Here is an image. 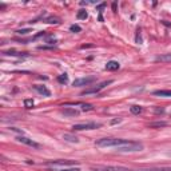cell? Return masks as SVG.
I'll return each mask as SVG.
<instances>
[{
    "label": "cell",
    "mask_w": 171,
    "mask_h": 171,
    "mask_svg": "<svg viewBox=\"0 0 171 171\" xmlns=\"http://www.w3.org/2000/svg\"><path fill=\"white\" fill-rule=\"evenodd\" d=\"M80 106H82V110L83 111H90V110L94 109L92 104H84V103H83V104H80Z\"/></svg>",
    "instance_id": "23"
},
{
    "label": "cell",
    "mask_w": 171,
    "mask_h": 171,
    "mask_svg": "<svg viewBox=\"0 0 171 171\" xmlns=\"http://www.w3.org/2000/svg\"><path fill=\"white\" fill-rule=\"evenodd\" d=\"M96 80V76H86V78H79V79H75L72 86L74 87H83V86H88L91 84L92 82Z\"/></svg>",
    "instance_id": "6"
},
{
    "label": "cell",
    "mask_w": 171,
    "mask_h": 171,
    "mask_svg": "<svg viewBox=\"0 0 171 171\" xmlns=\"http://www.w3.org/2000/svg\"><path fill=\"white\" fill-rule=\"evenodd\" d=\"M63 139L67 141V142H71V143H78L79 142V139L76 138L75 135H72V134H64L63 135Z\"/></svg>",
    "instance_id": "15"
},
{
    "label": "cell",
    "mask_w": 171,
    "mask_h": 171,
    "mask_svg": "<svg viewBox=\"0 0 171 171\" xmlns=\"http://www.w3.org/2000/svg\"><path fill=\"white\" fill-rule=\"evenodd\" d=\"M76 17H78L79 20H86L87 17H88V13H87L86 9H79L78 13H76Z\"/></svg>",
    "instance_id": "17"
},
{
    "label": "cell",
    "mask_w": 171,
    "mask_h": 171,
    "mask_svg": "<svg viewBox=\"0 0 171 171\" xmlns=\"http://www.w3.org/2000/svg\"><path fill=\"white\" fill-rule=\"evenodd\" d=\"M112 83V80H106V82H102V83H99L98 86H95V87H92V88H90V90H86L82 94V95H90V94H98L100 91V90H103L106 86H109V84H111Z\"/></svg>",
    "instance_id": "7"
},
{
    "label": "cell",
    "mask_w": 171,
    "mask_h": 171,
    "mask_svg": "<svg viewBox=\"0 0 171 171\" xmlns=\"http://www.w3.org/2000/svg\"><path fill=\"white\" fill-rule=\"evenodd\" d=\"M126 141V139H118V138H102L95 142L98 147H110V148H118Z\"/></svg>",
    "instance_id": "2"
},
{
    "label": "cell",
    "mask_w": 171,
    "mask_h": 171,
    "mask_svg": "<svg viewBox=\"0 0 171 171\" xmlns=\"http://www.w3.org/2000/svg\"><path fill=\"white\" fill-rule=\"evenodd\" d=\"M78 165L76 160H67V159H60V160H51V162H47L46 166L50 167H66V166H75Z\"/></svg>",
    "instance_id": "5"
},
{
    "label": "cell",
    "mask_w": 171,
    "mask_h": 171,
    "mask_svg": "<svg viewBox=\"0 0 171 171\" xmlns=\"http://www.w3.org/2000/svg\"><path fill=\"white\" fill-rule=\"evenodd\" d=\"M90 170L91 171H130L128 169L122 167V166H102V165L91 166Z\"/></svg>",
    "instance_id": "4"
},
{
    "label": "cell",
    "mask_w": 171,
    "mask_h": 171,
    "mask_svg": "<svg viewBox=\"0 0 171 171\" xmlns=\"http://www.w3.org/2000/svg\"><path fill=\"white\" fill-rule=\"evenodd\" d=\"M142 171H166V170H142Z\"/></svg>",
    "instance_id": "28"
},
{
    "label": "cell",
    "mask_w": 171,
    "mask_h": 171,
    "mask_svg": "<svg viewBox=\"0 0 171 171\" xmlns=\"http://www.w3.org/2000/svg\"><path fill=\"white\" fill-rule=\"evenodd\" d=\"M24 106H26L27 109H31V107L34 106V100L32 99H26L24 100Z\"/></svg>",
    "instance_id": "22"
},
{
    "label": "cell",
    "mask_w": 171,
    "mask_h": 171,
    "mask_svg": "<svg viewBox=\"0 0 171 171\" xmlns=\"http://www.w3.org/2000/svg\"><path fill=\"white\" fill-rule=\"evenodd\" d=\"M166 126H169L167 122H154V123H150L151 128H160V127H166Z\"/></svg>",
    "instance_id": "18"
},
{
    "label": "cell",
    "mask_w": 171,
    "mask_h": 171,
    "mask_svg": "<svg viewBox=\"0 0 171 171\" xmlns=\"http://www.w3.org/2000/svg\"><path fill=\"white\" fill-rule=\"evenodd\" d=\"M155 96H162V98H171V90H159V91H154Z\"/></svg>",
    "instance_id": "13"
},
{
    "label": "cell",
    "mask_w": 171,
    "mask_h": 171,
    "mask_svg": "<svg viewBox=\"0 0 171 171\" xmlns=\"http://www.w3.org/2000/svg\"><path fill=\"white\" fill-rule=\"evenodd\" d=\"M130 111H131L132 114H135V115H139L143 111V109H142L141 106H131L130 107Z\"/></svg>",
    "instance_id": "20"
},
{
    "label": "cell",
    "mask_w": 171,
    "mask_h": 171,
    "mask_svg": "<svg viewBox=\"0 0 171 171\" xmlns=\"http://www.w3.org/2000/svg\"><path fill=\"white\" fill-rule=\"evenodd\" d=\"M119 67H120V64L118 62H115V60H110L106 64V69H107V71H116V69H119Z\"/></svg>",
    "instance_id": "9"
},
{
    "label": "cell",
    "mask_w": 171,
    "mask_h": 171,
    "mask_svg": "<svg viewBox=\"0 0 171 171\" xmlns=\"http://www.w3.org/2000/svg\"><path fill=\"white\" fill-rule=\"evenodd\" d=\"M44 23H48V24H59L60 23V19L56 16H50L47 19H44Z\"/></svg>",
    "instance_id": "16"
},
{
    "label": "cell",
    "mask_w": 171,
    "mask_h": 171,
    "mask_svg": "<svg viewBox=\"0 0 171 171\" xmlns=\"http://www.w3.org/2000/svg\"><path fill=\"white\" fill-rule=\"evenodd\" d=\"M16 32L19 34V35H27L28 32H32V31H31L30 28H24V30H17Z\"/></svg>",
    "instance_id": "25"
},
{
    "label": "cell",
    "mask_w": 171,
    "mask_h": 171,
    "mask_svg": "<svg viewBox=\"0 0 171 171\" xmlns=\"http://www.w3.org/2000/svg\"><path fill=\"white\" fill-rule=\"evenodd\" d=\"M62 115H64V116H78L79 111L75 109H64L62 110Z\"/></svg>",
    "instance_id": "10"
},
{
    "label": "cell",
    "mask_w": 171,
    "mask_h": 171,
    "mask_svg": "<svg viewBox=\"0 0 171 171\" xmlns=\"http://www.w3.org/2000/svg\"><path fill=\"white\" fill-rule=\"evenodd\" d=\"M102 127L100 123H95V122H88V123H78L74 124L72 128L75 131H84V130H96V128Z\"/></svg>",
    "instance_id": "3"
},
{
    "label": "cell",
    "mask_w": 171,
    "mask_h": 171,
    "mask_svg": "<svg viewBox=\"0 0 171 171\" xmlns=\"http://www.w3.org/2000/svg\"><path fill=\"white\" fill-rule=\"evenodd\" d=\"M112 11L116 12V3H114V4H112Z\"/></svg>",
    "instance_id": "27"
},
{
    "label": "cell",
    "mask_w": 171,
    "mask_h": 171,
    "mask_svg": "<svg viewBox=\"0 0 171 171\" xmlns=\"http://www.w3.org/2000/svg\"><path fill=\"white\" fill-rule=\"evenodd\" d=\"M122 119H119V118H118V119H114V120H111V124H115V123H119Z\"/></svg>",
    "instance_id": "26"
},
{
    "label": "cell",
    "mask_w": 171,
    "mask_h": 171,
    "mask_svg": "<svg viewBox=\"0 0 171 171\" xmlns=\"http://www.w3.org/2000/svg\"><path fill=\"white\" fill-rule=\"evenodd\" d=\"M34 88L36 90V91L39 92V94H41V95H44V96H50V95H51L50 90H48L46 86H35Z\"/></svg>",
    "instance_id": "11"
},
{
    "label": "cell",
    "mask_w": 171,
    "mask_h": 171,
    "mask_svg": "<svg viewBox=\"0 0 171 171\" xmlns=\"http://www.w3.org/2000/svg\"><path fill=\"white\" fill-rule=\"evenodd\" d=\"M69 31H71V32H80V31H82V28H80L78 24H72V26L69 27Z\"/></svg>",
    "instance_id": "21"
},
{
    "label": "cell",
    "mask_w": 171,
    "mask_h": 171,
    "mask_svg": "<svg viewBox=\"0 0 171 171\" xmlns=\"http://www.w3.org/2000/svg\"><path fill=\"white\" fill-rule=\"evenodd\" d=\"M135 41L137 44H142V37H141V30L137 31V36H135Z\"/></svg>",
    "instance_id": "24"
},
{
    "label": "cell",
    "mask_w": 171,
    "mask_h": 171,
    "mask_svg": "<svg viewBox=\"0 0 171 171\" xmlns=\"http://www.w3.org/2000/svg\"><path fill=\"white\" fill-rule=\"evenodd\" d=\"M4 55H9V56H19V58L28 56V54H27V52H17V51H13V50L4 52Z\"/></svg>",
    "instance_id": "14"
},
{
    "label": "cell",
    "mask_w": 171,
    "mask_h": 171,
    "mask_svg": "<svg viewBox=\"0 0 171 171\" xmlns=\"http://www.w3.org/2000/svg\"><path fill=\"white\" fill-rule=\"evenodd\" d=\"M58 82L60 83V84H67L68 83V75L67 74H62L58 76Z\"/></svg>",
    "instance_id": "19"
},
{
    "label": "cell",
    "mask_w": 171,
    "mask_h": 171,
    "mask_svg": "<svg viewBox=\"0 0 171 171\" xmlns=\"http://www.w3.org/2000/svg\"><path fill=\"white\" fill-rule=\"evenodd\" d=\"M155 62H162V63H170L171 62V54H163L155 58Z\"/></svg>",
    "instance_id": "12"
},
{
    "label": "cell",
    "mask_w": 171,
    "mask_h": 171,
    "mask_svg": "<svg viewBox=\"0 0 171 171\" xmlns=\"http://www.w3.org/2000/svg\"><path fill=\"white\" fill-rule=\"evenodd\" d=\"M16 141L20 142V143H23V144L30 146V147H34V148H39L40 147L39 143H36L35 141H32V139H30V138H27V137H22V135H20V137H17Z\"/></svg>",
    "instance_id": "8"
},
{
    "label": "cell",
    "mask_w": 171,
    "mask_h": 171,
    "mask_svg": "<svg viewBox=\"0 0 171 171\" xmlns=\"http://www.w3.org/2000/svg\"><path fill=\"white\" fill-rule=\"evenodd\" d=\"M119 152H137V151H142L143 150V144L139 142H132V141H124L118 148H115Z\"/></svg>",
    "instance_id": "1"
}]
</instances>
